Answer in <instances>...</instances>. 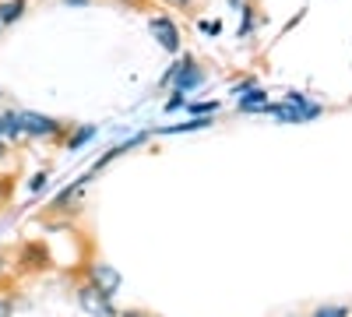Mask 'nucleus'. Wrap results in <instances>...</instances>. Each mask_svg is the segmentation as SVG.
<instances>
[{
    "mask_svg": "<svg viewBox=\"0 0 352 317\" xmlns=\"http://www.w3.org/2000/svg\"><path fill=\"white\" fill-rule=\"evenodd\" d=\"M78 303L85 314H92V317H113V296H106L102 289H96L92 282H85L81 289H78Z\"/></svg>",
    "mask_w": 352,
    "mask_h": 317,
    "instance_id": "nucleus-1",
    "label": "nucleus"
},
{
    "mask_svg": "<svg viewBox=\"0 0 352 317\" xmlns=\"http://www.w3.org/2000/svg\"><path fill=\"white\" fill-rule=\"evenodd\" d=\"M18 120H21V134H32V138H53L64 131L60 120L43 117V113H18Z\"/></svg>",
    "mask_w": 352,
    "mask_h": 317,
    "instance_id": "nucleus-2",
    "label": "nucleus"
},
{
    "mask_svg": "<svg viewBox=\"0 0 352 317\" xmlns=\"http://www.w3.org/2000/svg\"><path fill=\"white\" fill-rule=\"evenodd\" d=\"M88 278H92V285H96V289H102L106 296H116V293H120V272H116L113 265H92V268H88Z\"/></svg>",
    "mask_w": 352,
    "mask_h": 317,
    "instance_id": "nucleus-3",
    "label": "nucleus"
},
{
    "mask_svg": "<svg viewBox=\"0 0 352 317\" xmlns=\"http://www.w3.org/2000/svg\"><path fill=\"white\" fill-rule=\"evenodd\" d=\"M148 28H152V36L159 39V46H162L166 53H176V50H180V28H176L169 18H152Z\"/></svg>",
    "mask_w": 352,
    "mask_h": 317,
    "instance_id": "nucleus-4",
    "label": "nucleus"
},
{
    "mask_svg": "<svg viewBox=\"0 0 352 317\" xmlns=\"http://www.w3.org/2000/svg\"><path fill=\"white\" fill-rule=\"evenodd\" d=\"M201 81H204V71H201V67H194L190 56H187V61H184L180 67H176V74H173V85H176V92H180V96L194 92Z\"/></svg>",
    "mask_w": 352,
    "mask_h": 317,
    "instance_id": "nucleus-5",
    "label": "nucleus"
},
{
    "mask_svg": "<svg viewBox=\"0 0 352 317\" xmlns=\"http://www.w3.org/2000/svg\"><path fill=\"white\" fill-rule=\"evenodd\" d=\"M18 265H21L25 272L46 268V250H43V243H28V247L21 250V257H18Z\"/></svg>",
    "mask_w": 352,
    "mask_h": 317,
    "instance_id": "nucleus-6",
    "label": "nucleus"
},
{
    "mask_svg": "<svg viewBox=\"0 0 352 317\" xmlns=\"http://www.w3.org/2000/svg\"><path fill=\"white\" fill-rule=\"evenodd\" d=\"M25 14V0H0V25H14Z\"/></svg>",
    "mask_w": 352,
    "mask_h": 317,
    "instance_id": "nucleus-7",
    "label": "nucleus"
},
{
    "mask_svg": "<svg viewBox=\"0 0 352 317\" xmlns=\"http://www.w3.org/2000/svg\"><path fill=\"white\" fill-rule=\"evenodd\" d=\"M264 106H268V96H264L257 85H254L250 92H243V99H240V113H257V109H264Z\"/></svg>",
    "mask_w": 352,
    "mask_h": 317,
    "instance_id": "nucleus-8",
    "label": "nucleus"
},
{
    "mask_svg": "<svg viewBox=\"0 0 352 317\" xmlns=\"http://www.w3.org/2000/svg\"><path fill=\"white\" fill-rule=\"evenodd\" d=\"M0 134H11V138H18V134H21V120H18V113H4V117H0Z\"/></svg>",
    "mask_w": 352,
    "mask_h": 317,
    "instance_id": "nucleus-9",
    "label": "nucleus"
},
{
    "mask_svg": "<svg viewBox=\"0 0 352 317\" xmlns=\"http://www.w3.org/2000/svg\"><path fill=\"white\" fill-rule=\"evenodd\" d=\"M88 138H96V127H81V131H78V134H74V138L67 141V152H78V149L85 145Z\"/></svg>",
    "mask_w": 352,
    "mask_h": 317,
    "instance_id": "nucleus-10",
    "label": "nucleus"
},
{
    "mask_svg": "<svg viewBox=\"0 0 352 317\" xmlns=\"http://www.w3.org/2000/svg\"><path fill=\"white\" fill-rule=\"evenodd\" d=\"M190 113H197V117H208V113H212V117H215V109H219V102L212 99V102H194V106H187Z\"/></svg>",
    "mask_w": 352,
    "mask_h": 317,
    "instance_id": "nucleus-11",
    "label": "nucleus"
},
{
    "mask_svg": "<svg viewBox=\"0 0 352 317\" xmlns=\"http://www.w3.org/2000/svg\"><path fill=\"white\" fill-rule=\"evenodd\" d=\"M314 317H349V307H320Z\"/></svg>",
    "mask_w": 352,
    "mask_h": 317,
    "instance_id": "nucleus-12",
    "label": "nucleus"
},
{
    "mask_svg": "<svg viewBox=\"0 0 352 317\" xmlns=\"http://www.w3.org/2000/svg\"><path fill=\"white\" fill-rule=\"evenodd\" d=\"M201 32H204V36H219L222 25H219V21H201Z\"/></svg>",
    "mask_w": 352,
    "mask_h": 317,
    "instance_id": "nucleus-13",
    "label": "nucleus"
},
{
    "mask_svg": "<svg viewBox=\"0 0 352 317\" xmlns=\"http://www.w3.org/2000/svg\"><path fill=\"white\" fill-rule=\"evenodd\" d=\"M180 106L187 109V99H184L180 92H176V99H169V102H166V109H169V113H173V109H180Z\"/></svg>",
    "mask_w": 352,
    "mask_h": 317,
    "instance_id": "nucleus-14",
    "label": "nucleus"
},
{
    "mask_svg": "<svg viewBox=\"0 0 352 317\" xmlns=\"http://www.w3.org/2000/svg\"><path fill=\"white\" fill-rule=\"evenodd\" d=\"M46 180H50V177H46V173H36V177H32V190L39 194V190L46 187Z\"/></svg>",
    "mask_w": 352,
    "mask_h": 317,
    "instance_id": "nucleus-15",
    "label": "nucleus"
},
{
    "mask_svg": "<svg viewBox=\"0 0 352 317\" xmlns=\"http://www.w3.org/2000/svg\"><path fill=\"white\" fill-rule=\"evenodd\" d=\"M11 296H0V317H11Z\"/></svg>",
    "mask_w": 352,
    "mask_h": 317,
    "instance_id": "nucleus-16",
    "label": "nucleus"
},
{
    "mask_svg": "<svg viewBox=\"0 0 352 317\" xmlns=\"http://www.w3.org/2000/svg\"><path fill=\"white\" fill-rule=\"evenodd\" d=\"M8 159V145H4V141H0V162H4Z\"/></svg>",
    "mask_w": 352,
    "mask_h": 317,
    "instance_id": "nucleus-17",
    "label": "nucleus"
},
{
    "mask_svg": "<svg viewBox=\"0 0 352 317\" xmlns=\"http://www.w3.org/2000/svg\"><path fill=\"white\" fill-rule=\"evenodd\" d=\"M169 4H176V8H184V4H190V0H169Z\"/></svg>",
    "mask_w": 352,
    "mask_h": 317,
    "instance_id": "nucleus-18",
    "label": "nucleus"
},
{
    "mask_svg": "<svg viewBox=\"0 0 352 317\" xmlns=\"http://www.w3.org/2000/svg\"><path fill=\"white\" fill-rule=\"evenodd\" d=\"M67 4H74V8H81V4H88V0H67Z\"/></svg>",
    "mask_w": 352,
    "mask_h": 317,
    "instance_id": "nucleus-19",
    "label": "nucleus"
},
{
    "mask_svg": "<svg viewBox=\"0 0 352 317\" xmlns=\"http://www.w3.org/2000/svg\"><path fill=\"white\" fill-rule=\"evenodd\" d=\"M124 317H148V314H138V310H131V314H124Z\"/></svg>",
    "mask_w": 352,
    "mask_h": 317,
    "instance_id": "nucleus-20",
    "label": "nucleus"
},
{
    "mask_svg": "<svg viewBox=\"0 0 352 317\" xmlns=\"http://www.w3.org/2000/svg\"><path fill=\"white\" fill-rule=\"evenodd\" d=\"M0 32H4V25H0Z\"/></svg>",
    "mask_w": 352,
    "mask_h": 317,
    "instance_id": "nucleus-21",
    "label": "nucleus"
}]
</instances>
